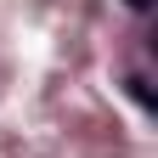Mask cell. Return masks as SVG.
Returning <instances> with one entry per match:
<instances>
[{
  "instance_id": "6da1fadb",
  "label": "cell",
  "mask_w": 158,
  "mask_h": 158,
  "mask_svg": "<svg viewBox=\"0 0 158 158\" xmlns=\"http://www.w3.org/2000/svg\"><path fill=\"white\" fill-rule=\"evenodd\" d=\"M130 6H135V11H147V6H152V0H130Z\"/></svg>"
}]
</instances>
